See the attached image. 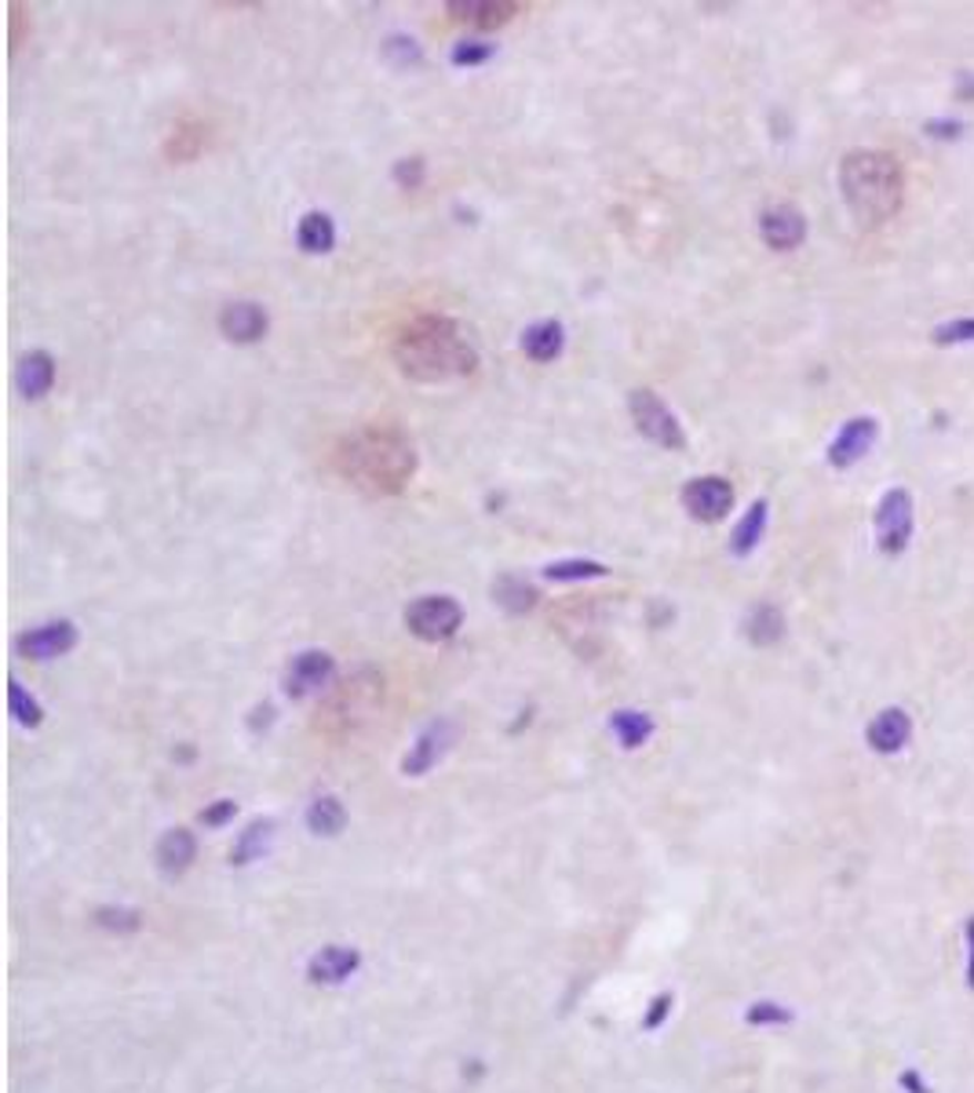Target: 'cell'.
<instances>
[{"label": "cell", "mask_w": 974, "mask_h": 1093, "mask_svg": "<svg viewBox=\"0 0 974 1093\" xmlns=\"http://www.w3.org/2000/svg\"><path fill=\"white\" fill-rule=\"evenodd\" d=\"M332 467L369 496H398L417 474V448L398 426H361L340 437Z\"/></svg>", "instance_id": "6da1fadb"}, {"label": "cell", "mask_w": 974, "mask_h": 1093, "mask_svg": "<svg viewBox=\"0 0 974 1093\" xmlns=\"http://www.w3.org/2000/svg\"><path fill=\"white\" fill-rule=\"evenodd\" d=\"M394 361L402 375L417 383H449L471 375L479 354H474V347L453 318L423 313L394 339Z\"/></svg>", "instance_id": "7a4b0ae2"}, {"label": "cell", "mask_w": 974, "mask_h": 1093, "mask_svg": "<svg viewBox=\"0 0 974 1093\" xmlns=\"http://www.w3.org/2000/svg\"><path fill=\"white\" fill-rule=\"evenodd\" d=\"M840 190L858 223L880 226L898 216L905 197V175L894 154L883 149H854L840 165Z\"/></svg>", "instance_id": "3957f363"}, {"label": "cell", "mask_w": 974, "mask_h": 1093, "mask_svg": "<svg viewBox=\"0 0 974 1093\" xmlns=\"http://www.w3.org/2000/svg\"><path fill=\"white\" fill-rule=\"evenodd\" d=\"M628 412H632L635 431H639L646 442H654V445L668 448V452H683L686 448L683 423L676 420V412H671L654 391H646V386L632 391L628 394Z\"/></svg>", "instance_id": "277c9868"}, {"label": "cell", "mask_w": 974, "mask_h": 1093, "mask_svg": "<svg viewBox=\"0 0 974 1093\" xmlns=\"http://www.w3.org/2000/svg\"><path fill=\"white\" fill-rule=\"evenodd\" d=\"M460 623H464V609H460V601L449 595L417 598L413 606L406 609V627L420 638V642H449V638L460 631Z\"/></svg>", "instance_id": "5b68a950"}, {"label": "cell", "mask_w": 974, "mask_h": 1093, "mask_svg": "<svg viewBox=\"0 0 974 1093\" xmlns=\"http://www.w3.org/2000/svg\"><path fill=\"white\" fill-rule=\"evenodd\" d=\"M332 678H336V660L329 657V652L325 649H304L289 660L281 682H285V693H289L293 700H307V697L325 693V689L332 685Z\"/></svg>", "instance_id": "8992f818"}, {"label": "cell", "mask_w": 974, "mask_h": 1093, "mask_svg": "<svg viewBox=\"0 0 974 1093\" xmlns=\"http://www.w3.org/2000/svg\"><path fill=\"white\" fill-rule=\"evenodd\" d=\"M913 536V496L905 488H891L876 507V539L883 555H902Z\"/></svg>", "instance_id": "52a82bcc"}, {"label": "cell", "mask_w": 974, "mask_h": 1093, "mask_svg": "<svg viewBox=\"0 0 974 1093\" xmlns=\"http://www.w3.org/2000/svg\"><path fill=\"white\" fill-rule=\"evenodd\" d=\"M683 507L690 511V518H697V522L727 518V511L734 507V485L719 474L694 477V482H686V488H683Z\"/></svg>", "instance_id": "ba28073f"}, {"label": "cell", "mask_w": 974, "mask_h": 1093, "mask_svg": "<svg viewBox=\"0 0 974 1093\" xmlns=\"http://www.w3.org/2000/svg\"><path fill=\"white\" fill-rule=\"evenodd\" d=\"M78 646V627L70 620H48L19 638V649L27 660H59Z\"/></svg>", "instance_id": "9c48e42d"}, {"label": "cell", "mask_w": 974, "mask_h": 1093, "mask_svg": "<svg viewBox=\"0 0 974 1093\" xmlns=\"http://www.w3.org/2000/svg\"><path fill=\"white\" fill-rule=\"evenodd\" d=\"M759 237L773 248V252H792L803 245L807 237V219L803 212L792 205H773L759 216Z\"/></svg>", "instance_id": "30bf717a"}, {"label": "cell", "mask_w": 974, "mask_h": 1093, "mask_svg": "<svg viewBox=\"0 0 974 1093\" xmlns=\"http://www.w3.org/2000/svg\"><path fill=\"white\" fill-rule=\"evenodd\" d=\"M270 329V318L267 310L253 303V299H237V303H227L219 313V332L230 339V343H259Z\"/></svg>", "instance_id": "8fae6325"}, {"label": "cell", "mask_w": 974, "mask_h": 1093, "mask_svg": "<svg viewBox=\"0 0 974 1093\" xmlns=\"http://www.w3.org/2000/svg\"><path fill=\"white\" fill-rule=\"evenodd\" d=\"M876 434H880V431H876V420H869V416L847 420V423H843V431L835 434V442L829 445V463H832L835 471L854 467V463L872 448V442H876Z\"/></svg>", "instance_id": "7c38bea8"}, {"label": "cell", "mask_w": 974, "mask_h": 1093, "mask_svg": "<svg viewBox=\"0 0 974 1093\" xmlns=\"http://www.w3.org/2000/svg\"><path fill=\"white\" fill-rule=\"evenodd\" d=\"M909 736H913V719H909L902 708L880 711L865 729L869 747L880 751V755H894V751H902L909 744Z\"/></svg>", "instance_id": "4fadbf2b"}, {"label": "cell", "mask_w": 974, "mask_h": 1093, "mask_svg": "<svg viewBox=\"0 0 974 1093\" xmlns=\"http://www.w3.org/2000/svg\"><path fill=\"white\" fill-rule=\"evenodd\" d=\"M449 740H453V725H449V722H431V725L417 736V744L409 747V755H406V762H402V773H406V776H423L434 762H439V759L445 755Z\"/></svg>", "instance_id": "5bb4252c"}, {"label": "cell", "mask_w": 974, "mask_h": 1093, "mask_svg": "<svg viewBox=\"0 0 974 1093\" xmlns=\"http://www.w3.org/2000/svg\"><path fill=\"white\" fill-rule=\"evenodd\" d=\"M445 8L453 11V19H464L482 30L504 27V22H511L522 11L519 0H449Z\"/></svg>", "instance_id": "9a60e30c"}, {"label": "cell", "mask_w": 974, "mask_h": 1093, "mask_svg": "<svg viewBox=\"0 0 974 1093\" xmlns=\"http://www.w3.org/2000/svg\"><path fill=\"white\" fill-rule=\"evenodd\" d=\"M16 383H19V394L27 401H41L55 383V358L48 354V350H30V354H22Z\"/></svg>", "instance_id": "2e32d148"}, {"label": "cell", "mask_w": 974, "mask_h": 1093, "mask_svg": "<svg viewBox=\"0 0 974 1093\" xmlns=\"http://www.w3.org/2000/svg\"><path fill=\"white\" fill-rule=\"evenodd\" d=\"M358 962H361V955L355 948L332 945V948H321L315 959H310L307 973H310V981L315 984H340L358 970Z\"/></svg>", "instance_id": "e0dca14e"}, {"label": "cell", "mask_w": 974, "mask_h": 1093, "mask_svg": "<svg viewBox=\"0 0 974 1093\" xmlns=\"http://www.w3.org/2000/svg\"><path fill=\"white\" fill-rule=\"evenodd\" d=\"M562 343H566V332H562V324L555 318L536 321L522 332V350H526V358L541 361V364L555 361L562 354Z\"/></svg>", "instance_id": "ac0fdd59"}, {"label": "cell", "mask_w": 974, "mask_h": 1093, "mask_svg": "<svg viewBox=\"0 0 974 1093\" xmlns=\"http://www.w3.org/2000/svg\"><path fill=\"white\" fill-rule=\"evenodd\" d=\"M536 598H541V590H536L526 576H515V573H504L501 580L493 584V601L501 606L504 612H511V617H522V612H530L536 606Z\"/></svg>", "instance_id": "d6986e66"}, {"label": "cell", "mask_w": 974, "mask_h": 1093, "mask_svg": "<svg viewBox=\"0 0 974 1093\" xmlns=\"http://www.w3.org/2000/svg\"><path fill=\"white\" fill-rule=\"evenodd\" d=\"M296 245L304 248L307 256H325L336 248V223L325 212H307L296 226Z\"/></svg>", "instance_id": "ffe728a7"}, {"label": "cell", "mask_w": 974, "mask_h": 1093, "mask_svg": "<svg viewBox=\"0 0 974 1093\" xmlns=\"http://www.w3.org/2000/svg\"><path fill=\"white\" fill-rule=\"evenodd\" d=\"M194 857H197V842L186 827H176V832H168L157 842V864L165 875H183L194 864Z\"/></svg>", "instance_id": "44dd1931"}, {"label": "cell", "mask_w": 974, "mask_h": 1093, "mask_svg": "<svg viewBox=\"0 0 974 1093\" xmlns=\"http://www.w3.org/2000/svg\"><path fill=\"white\" fill-rule=\"evenodd\" d=\"M767 514H770L767 499H756V504L745 511V518L738 522V529H734V536H730V555L734 558H748L759 547V539H763V533H767Z\"/></svg>", "instance_id": "7402d4cb"}, {"label": "cell", "mask_w": 974, "mask_h": 1093, "mask_svg": "<svg viewBox=\"0 0 974 1093\" xmlns=\"http://www.w3.org/2000/svg\"><path fill=\"white\" fill-rule=\"evenodd\" d=\"M609 733L617 736V744L624 751H635L643 747L649 736H654V719L646 711H632V708H621L609 714Z\"/></svg>", "instance_id": "603a6c76"}, {"label": "cell", "mask_w": 974, "mask_h": 1093, "mask_svg": "<svg viewBox=\"0 0 974 1093\" xmlns=\"http://www.w3.org/2000/svg\"><path fill=\"white\" fill-rule=\"evenodd\" d=\"M745 635H748V642L759 646V649L781 642V638H785V617H781V609L770 606V601L756 606L752 612H748V620H745Z\"/></svg>", "instance_id": "cb8c5ba5"}, {"label": "cell", "mask_w": 974, "mask_h": 1093, "mask_svg": "<svg viewBox=\"0 0 974 1093\" xmlns=\"http://www.w3.org/2000/svg\"><path fill=\"white\" fill-rule=\"evenodd\" d=\"M344 824H347V810H344V802L336 798V795H321L310 802V810H307V827L315 835H325V838H332V835H340L344 832Z\"/></svg>", "instance_id": "d4e9b609"}, {"label": "cell", "mask_w": 974, "mask_h": 1093, "mask_svg": "<svg viewBox=\"0 0 974 1093\" xmlns=\"http://www.w3.org/2000/svg\"><path fill=\"white\" fill-rule=\"evenodd\" d=\"M609 569L603 561H595V558H562V561H552L544 569V580H555V584H573V580H598V576H606Z\"/></svg>", "instance_id": "484cf974"}, {"label": "cell", "mask_w": 974, "mask_h": 1093, "mask_svg": "<svg viewBox=\"0 0 974 1093\" xmlns=\"http://www.w3.org/2000/svg\"><path fill=\"white\" fill-rule=\"evenodd\" d=\"M270 835H274V824L270 821H256V824H248L242 838H237V846L230 853V864H253L259 853H264L270 846Z\"/></svg>", "instance_id": "4316f807"}, {"label": "cell", "mask_w": 974, "mask_h": 1093, "mask_svg": "<svg viewBox=\"0 0 974 1093\" xmlns=\"http://www.w3.org/2000/svg\"><path fill=\"white\" fill-rule=\"evenodd\" d=\"M8 708H11V714H16V722L27 725V729H37V725H41V719H44L41 703H37L19 682L8 685Z\"/></svg>", "instance_id": "83f0119b"}, {"label": "cell", "mask_w": 974, "mask_h": 1093, "mask_svg": "<svg viewBox=\"0 0 974 1093\" xmlns=\"http://www.w3.org/2000/svg\"><path fill=\"white\" fill-rule=\"evenodd\" d=\"M496 55V48L493 44H485V41H457L453 44V52H449V62L460 70H471V66H482V62H490Z\"/></svg>", "instance_id": "f1b7e54d"}, {"label": "cell", "mask_w": 974, "mask_h": 1093, "mask_svg": "<svg viewBox=\"0 0 974 1093\" xmlns=\"http://www.w3.org/2000/svg\"><path fill=\"white\" fill-rule=\"evenodd\" d=\"M383 55L394 62V66H409V62H420V48L413 37H387V44H383Z\"/></svg>", "instance_id": "f546056e"}, {"label": "cell", "mask_w": 974, "mask_h": 1093, "mask_svg": "<svg viewBox=\"0 0 974 1093\" xmlns=\"http://www.w3.org/2000/svg\"><path fill=\"white\" fill-rule=\"evenodd\" d=\"M423 175H428V165H423V157H402L394 165V183L402 186V190H417V186L423 183Z\"/></svg>", "instance_id": "4dcf8cb0"}, {"label": "cell", "mask_w": 974, "mask_h": 1093, "mask_svg": "<svg viewBox=\"0 0 974 1093\" xmlns=\"http://www.w3.org/2000/svg\"><path fill=\"white\" fill-rule=\"evenodd\" d=\"M934 343H974V321L960 318V321H949L934 329Z\"/></svg>", "instance_id": "1f68e13d"}, {"label": "cell", "mask_w": 974, "mask_h": 1093, "mask_svg": "<svg viewBox=\"0 0 974 1093\" xmlns=\"http://www.w3.org/2000/svg\"><path fill=\"white\" fill-rule=\"evenodd\" d=\"M745 1017H748V1024H789L792 1021V1013L778 1007V1002H756Z\"/></svg>", "instance_id": "d6a6232c"}, {"label": "cell", "mask_w": 974, "mask_h": 1093, "mask_svg": "<svg viewBox=\"0 0 974 1093\" xmlns=\"http://www.w3.org/2000/svg\"><path fill=\"white\" fill-rule=\"evenodd\" d=\"M99 922L110 926V929H135L140 926V911H124V908H103L99 911Z\"/></svg>", "instance_id": "836d02e7"}, {"label": "cell", "mask_w": 974, "mask_h": 1093, "mask_svg": "<svg viewBox=\"0 0 974 1093\" xmlns=\"http://www.w3.org/2000/svg\"><path fill=\"white\" fill-rule=\"evenodd\" d=\"M234 813H237L234 802H230V798H219L216 806H208V810L202 813V821H205V827H223L227 821H234Z\"/></svg>", "instance_id": "e575fe53"}, {"label": "cell", "mask_w": 974, "mask_h": 1093, "mask_svg": "<svg viewBox=\"0 0 974 1093\" xmlns=\"http://www.w3.org/2000/svg\"><path fill=\"white\" fill-rule=\"evenodd\" d=\"M668 1010H671V996H657V999H654V1010L646 1013L643 1028H657L660 1021H665V1013H668Z\"/></svg>", "instance_id": "d590c367"}, {"label": "cell", "mask_w": 974, "mask_h": 1093, "mask_svg": "<svg viewBox=\"0 0 974 1093\" xmlns=\"http://www.w3.org/2000/svg\"><path fill=\"white\" fill-rule=\"evenodd\" d=\"M964 937H967V988H974V915L964 926Z\"/></svg>", "instance_id": "8d00e7d4"}, {"label": "cell", "mask_w": 974, "mask_h": 1093, "mask_svg": "<svg viewBox=\"0 0 974 1093\" xmlns=\"http://www.w3.org/2000/svg\"><path fill=\"white\" fill-rule=\"evenodd\" d=\"M902 1086H905V1090H913V1093H931L927 1086H923L920 1072H902Z\"/></svg>", "instance_id": "74e56055"}]
</instances>
